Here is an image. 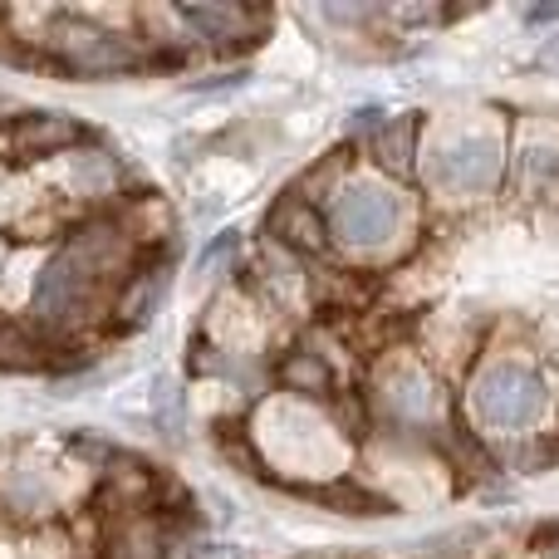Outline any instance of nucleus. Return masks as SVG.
<instances>
[{
  "label": "nucleus",
  "instance_id": "f8f14e48",
  "mask_svg": "<svg viewBox=\"0 0 559 559\" xmlns=\"http://www.w3.org/2000/svg\"><path fill=\"white\" fill-rule=\"evenodd\" d=\"M163 289H167V265L163 261H147V255H143V265H138V271L114 289L108 319H114V324H143V319H153Z\"/></svg>",
  "mask_w": 559,
  "mask_h": 559
},
{
  "label": "nucleus",
  "instance_id": "1a4fd4ad",
  "mask_svg": "<svg viewBox=\"0 0 559 559\" xmlns=\"http://www.w3.org/2000/svg\"><path fill=\"white\" fill-rule=\"evenodd\" d=\"M265 241H275L280 251H289L295 261L299 255H324L329 251L324 206L309 202V197H299L295 187H289V192L271 206V216H265Z\"/></svg>",
  "mask_w": 559,
  "mask_h": 559
},
{
  "label": "nucleus",
  "instance_id": "9b49d317",
  "mask_svg": "<svg viewBox=\"0 0 559 559\" xmlns=\"http://www.w3.org/2000/svg\"><path fill=\"white\" fill-rule=\"evenodd\" d=\"M275 378H280V393L299 397V403H324V397L338 393L334 364H329L324 354H314V348H289V354L280 358Z\"/></svg>",
  "mask_w": 559,
  "mask_h": 559
},
{
  "label": "nucleus",
  "instance_id": "39448f33",
  "mask_svg": "<svg viewBox=\"0 0 559 559\" xmlns=\"http://www.w3.org/2000/svg\"><path fill=\"white\" fill-rule=\"evenodd\" d=\"M545 378L525 358H491L466 383V407L486 432H525L545 413Z\"/></svg>",
  "mask_w": 559,
  "mask_h": 559
},
{
  "label": "nucleus",
  "instance_id": "20e7f679",
  "mask_svg": "<svg viewBox=\"0 0 559 559\" xmlns=\"http://www.w3.org/2000/svg\"><path fill=\"white\" fill-rule=\"evenodd\" d=\"M29 45L45 49L49 64H59L64 74L79 79H114L147 64L143 35H128V29H114L94 15H74V10H49L45 29Z\"/></svg>",
  "mask_w": 559,
  "mask_h": 559
},
{
  "label": "nucleus",
  "instance_id": "6ab92c4d",
  "mask_svg": "<svg viewBox=\"0 0 559 559\" xmlns=\"http://www.w3.org/2000/svg\"><path fill=\"white\" fill-rule=\"evenodd\" d=\"M555 559H559V550H555Z\"/></svg>",
  "mask_w": 559,
  "mask_h": 559
},
{
  "label": "nucleus",
  "instance_id": "423d86ee",
  "mask_svg": "<svg viewBox=\"0 0 559 559\" xmlns=\"http://www.w3.org/2000/svg\"><path fill=\"white\" fill-rule=\"evenodd\" d=\"M173 20L206 49H251L271 35V10L236 5V0H187Z\"/></svg>",
  "mask_w": 559,
  "mask_h": 559
},
{
  "label": "nucleus",
  "instance_id": "f3484780",
  "mask_svg": "<svg viewBox=\"0 0 559 559\" xmlns=\"http://www.w3.org/2000/svg\"><path fill=\"white\" fill-rule=\"evenodd\" d=\"M545 59H555V64H559V39H555V45H550V49H545Z\"/></svg>",
  "mask_w": 559,
  "mask_h": 559
},
{
  "label": "nucleus",
  "instance_id": "dca6fc26",
  "mask_svg": "<svg viewBox=\"0 0 559 559\" xmlns=\"http://www.w3.org/2000/svg\"><path fill=\"white\" fill-rule=\"evenodd\" d=\"M559 15V5H545V10H531V20H555Z\"/></svg>",
  "mask_w": 559,
  "mask_h": 559
},
{
  "label": "nucleus",
  "instance_id": "0eeeda50",
  "mask_svg": "<svg viewBox=\"0 0 559 559\" xmlns=\"http://www.w3.org/2000/svg\"><path fill=\"white\" fill-rule=\"evenodd\" d=\"M88 143V128L74 114L59 108H35L10 123V157L15 163H39V157H69L74 147Z\"/></svg>",
  "mask_w": 559,
  "mask_h": 559
},
{
  "label": "nucleus",
  "instance_id": "9d476101",
  "mask_svg": "<svg viewBox=\"0 0 559 559\" xmlns=\"http://www.w3.org/2000/svg\"><path fill=\"white\" fill-rule=\"evenodd\" d=\"M64 177H69V192L84 197V202H114V197L123 192V167H118V157L108 153V147H98L94 138L64 157Z\"/></svg>",
  "mask_w": 559,
  "mask_h": 559
},
{
  "label": "nucleus",
  "instance_id": "6e6552de",
  "mask_svg": "<svg viewBox=\"0 0 559 559\" xmlns=\"http://www.w3.org/2000/svg\"><path fill=\"white\" fill-rule=\"evenodd\" d=\"M423 133H427L423 114L378 118L373 133H368V143H364L368 173L388 177V182H407V177L417 173V157H423Z\"/></svg>",
  "mask_w": 559,
  "mask_h": 559
},
{
  "label": "nucleus",
  "instance_id": "f03ea898",
  "mask_svg": "<svg viewBox=\"0 0 559 559\" xmlns=\"http://www.w3.org/2000/svg\"><path fill=\"white\" fill-rule=\"evenodd\" d=\"M329 251H344L348 261H397L413 246L417 202L403 182H388L378 173H344V182L324 202Z\"/></svg>",
  "mask_w": 559,
  "mask_h": 559
},
{
  "label": "nucleus",
  "instance_id": "f257e3e1",
  "mask_svg": "<svg viewBox=\"0 0 559 559\" xmlns=\"http://www.w3.org/2000/svg\"><path fill=\"white\" fill-rule=\"evenodd\" d=\"M511 173V147L496 123H472L466 114H447L442 123H427L423 157H417V187L432 202H486L501 192Z\"/></svg>",
  "mask_w": 559,
  "mask_h": 559
},
{
  "label": "nucleus",
  "instance_id": "2eb2a0df",
  "mask_svg": "<svg viewBox=\"0 0 559 559\" xmlns=\"http://www.w3.org/2000/svg\"><path fill=\"white\" fill-rule=\"evenodd\" d=\"M55 354L59 348L49 344L29 319H0V368H25V373H35V368L55 364Z\"/></svg>",
  "mask_w": 559,
  "mask_h": 559
},
{
  "label": "nucleus",
  "instance_id": "a211bd4d",
  "mask_svg": "<svg viewBox=\"0 0 559 559\" xmlns=\"http://www.w3.org/2000/svg\"><path fill=\"white\" fill-rule=\"evenodd\" d=\"M0 108H5V98H0Z\"/></svg>",
  "mask_w": 559,
  "mask_h": 559
},
{
  "label": "nucleus",
  "instance_id": "7ed1b4c3",
  "mask_svg": "<svg viewBox=\"0 0 559 559\" xmlns=\"http://www.w3.org/2000/svg\"><path fill=\"white\" fill-rule=\"evenodd\" d=\"M368 413L383 432L413 437V442H432V437L456 432L452 427V397L447 383L423 354L413 348H388L373 368H368Z\"/></svg>",
  "mask_w": 559,
  "mask_h": 559
},
{
  "label": "nucleus",
  "instance_id": "4468645a",
  "mask_svg": "<svg viewBox=\"0 0 559 559\" xmlns=\"http://www.w3.org/2000/svg\"><path fill=\"white\" fill-rule=\"evenodd\" d=\"M55 486L39 466H5L0 472V511L5 515H49Z\"/></svg>",
  "mask_w": 559,
  "mask_h": 559
},
{
  "label": "nucleus",
  "instance_id": "ddd939ff",
  "mask_svg": "<svg viewBox=\"0 0 559 559\" xmlns=\"http://www.w3.org/2000/svg\"><path fill=\"white\" fill-rule=\"evenodd\" d=\"M98 559H167V535L163 525L147 515H123V521H108L104 531V555Z\"/></svg>",
  "mask_w": 559,
  "mask_h": 559
}]
</instances>
